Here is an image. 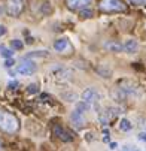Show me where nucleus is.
Listing matches in <instances>:
<instances>
[{
    "label": "nucleus",
    "mask_w": 146,
    "mask_h": 151,
    "mask_svg": "<svg viewBox=\"0 0 146 151\" xmlns=\"http://www.w3.org/2000/svg\"><path fill=\"white\" fill-rule=\"evenodd\" d=\"M52 130H54V135H55L58 139L64 141V142H70V141L73 139V138L70 136V133H69V132H66L64 129H63L61 126H58V124H55V126H54Z\"/></svg>",
    "instance_id": "12"
},
{
    "label": "nucleus",
    "mask_w": 146,
    "mask_h": 151,
    "mask_svg": "<svg viewBox=\"0 0 146 151\" xmlns=\"http://www.w3.org/2000/svg\"><path fill=\"white\" fill-rule=\"evenodd\" d=\"M9 70V75L11 76H15V75H23V76H30L33 73L37 72V64L30 60V58H23V61H21L19 64H16L15 69H8Z\"/></svg>",
    "instance_id": "2"
},
{
    "label": "nucleus",
    "mask_w": 146,
    "mask_h": 151,
    "mask_svg": "<svg viewBox=\"0 0 146 151\" xmlns=\"http://www.w3.org/2000/svg\"><path fill=\"white\" fill-rule=\"evenodd\" d=\"M118 127H119L121 132H130V130H133V123L128 118H121Z\"/></svg>",
    "instance_id": "14"
},
{
    "label": "nucleus",
    "mask_w": 146,
    "mask_h": 151,
    "mask_svg": "<svg viewBox=\"0 0 146 151\" xmlns=\"http://www.w3.org/2000/svg\"><path fill=\"white\" fill-rule=\"evenodd\" d=\"M103 48L109 51V52H113V54H119V52H124V44L118 40H106L103 44Z\"/></svg>",
    "instance_id": "11"
},
{
    "label": "nucleus",
    "mask_w": 146,
    "mask_h": 151,
    "mask_svg": "<svg viewBox=\"0 0 146 151\" xmlns=\"http://www.w3.org/2000/svg\"><path fill=\"white\" fill-rule=\"evenodd\" d=\"M109 141H110V138H109V135H104V136H103V142H106V144H108Z\"/></svg>",
    "instance_id": "26"
},
{
    "label": "nucleus",
    "mask_w": 146,
    "mask_h": 151,
    "mask_svg": "<svg viewBox=\"0 0 146 151\" xmlns=\"http://www.w3.org/2000/svg\"><path fill=\"white\" fill-rule=\"evenodd\" d=\"M109 147H110L112 150H115V148L118 147V144H116V142H110V144H109Z\"/></svg>",
    "instance_id": "27"
},
{
    "label": "nucleus",
    "mask_w": 146,
    "mask_h": 151,
    "mask_svg": "<svg viewBox=\"0 0 146 151\" xmlns=\"http://www.w3.org/2000/svg\"><path fill=\"white\" fill-rule=\"evenodd\" d=\"M98 8L103 12H121L125 11V3L122 0H101Z\"/></svg>",
    "instance_id": "4"
},
{
    "label": "nucleus",
    "mask_w": 146,
    "mask_h": 151,
    "mask_svg": "<svg viewBox=\"0 0 146 151\" xmlns=\"http://www.w3.org/2000/svg\"><path fill=\"white\" fill-rule=\"evenodd\" d=\"M79 15H80L82 18H90V17L93 15V11H90V8H87V9H82Z\"/></svg>",
    "instance_id": "18"
},
{
    "label": "nucleus",
    "mask_w": 146,
    "mask_h": 151,
    "mask_svg": "<svg viewBox=\"0 0 146 151\" xmlns=\"http://www.w3.org/2000/svg\"><path fill=\"white\" fill-rule=\"evenodd\" d=\"M51 73L55 76L57 81H69L73 75L72 69L69 68H64V66H61V64H55V66L51 68Z\"/></svg>",
    "instance_id": "7"
},
{
    "label": "nucleus",
    "mask_w": 146,
    "mask_h": 151,
    "mask_svg": "<svg viewBox=\"0 0 146 151\" xmlns=\"http://www.w3.org/2000/svg\"><path fill=\"white\" fill-rule=\"evenodd\" d=\"M121 151H140V150H137L136 147H124Z\"/></svg>",
    "instance_id": "24"
},
{
    "label": "nucleus",
    "mask_w": 146,
    "mask_h": 151,
    "mask_svg": "<svg viewBox=\"0 0 146 151\" xmlns=\"http://www.w3.org/2000/svg\"><path fill=\"white\" fill-rule=\"evenodd\" d=\"M24 5H26L24 0H6V3H5V6H6V14H8L9 17L16 18V17H19L21 14H23Z\"/></svg>",
    "instance_id": "6"
},
{
    "label": "nucleus",
    "mask_w": 146,
    "mask_h": 151,
    "mask_svg": "<svg viewBox=\"0 0 146 151\" xmlns=\"http://www.w3.org/2000/svg\"><path fill=\"white\" fill-rule=\"evenodd\" d=\"M0 55H2L3 58H12L14 57V50L8 48L5 45H0Z\"/></svg>",
    "instance_id": "15"
},
{
    "label": "nucleus",
    "mask_w": 146,
    "mask_h": 151,
    "mask_svg": "<svg viewBox=\"0 0 146 151\" xmlns=\"http://www.w3.org/2000/svg\"><path fill=\"white\" fill-rule=\"evenodd\" d=\"M137 139L142 141V142H146V130H145V132H140V133L137 135Z\"/></svg>",
    "instance_id": "22"
},
{
    "label": "nucleus",
    "mask_w": 146,
    "mask_h": 151,
    "mask_svg": "<svg viewBox=\"0 0 146 151\" xmlns=\"http://www.w3.org/2000/svg\"><path fill=\"white\" fill-rule=\"evenodd\" d=\"M27 91H28V93H37V91H39V85H37V84H30Z\"/></svg>",
    "instance_id": "19"
},
{
    "label": "nucleus",
    "mask_w": 146,
    "mask_h": 151,
    "mask_svg": "<svg viewBox=\"0 0 146 151\" xmlns=\"http://www.w3.org/2000/svg\"><path fill=\"white\" fill-rule=\"evenodd\" d=\"M11 47H12L14 51H19V50H23L24 44H23L19 39H14V40H11Z\"/></svg>",
    "instance_id": "16"
},
{
    "label": "nucleus",
    "mask_w": 146,
    "mask_h": 151,
    "mask_svg": "<svg viewBox=\"0 0 146 151\" xmlns=\"http://www.w3.org/2000/svg\"><path fill=\"white\" fill-rule=\"evenodd\" d=\"M0 150H2V142H0Z\"/></svg>",
    "instance_id": "28"
},
{
    "label": "nucleus",
    "mask_w": 146,
    "mask_h": 151,
    "mask_svg": "<svg viewBox=\"0 0 146 151\" xmlns=\"http://www.w3.org/2000/svg\"><path fill=\"white\" fill-rule=\"evenodd\" d=\"M91 2L93 0H66V5L72 11H82V9L90 8Z\"/></svg>",
    "instance_id": "10"
},
{
    "label": "nucleus",
    "mask_w": 146,
    "mask_h": 151,
    "mask_svg": "<svg viewBox=\"0 0 146 151\" xmlns=\"http://www.w3.org/2000/svg\"><path fill=\"white\" fill-rule=\"evenodd\" d=\"M98 97H100L98 91L95 88H93V87L91 88H87L85 91L82 93V100L90 103V105H98Z\"/></svg>",
    "instance_id": "9"
},
{
    "label": "nucleus",
    "mask_w": 146,
    "mask_h": 151,
    "mask_svg": "<svg viewBox=\"0 0 146 151\" xmlns=\"http://www.w3.org/2000/svg\"><path fill=\"white\" fill-rule=\"evenodd\" d=\"M130 3L137 5V6H146V0H130Z\"/></svg>",
    "instance_id": "21"
},
{
    "label": "nucleus",
    "mask_w": 146,
    "mask_h": 151,
    "mask_svg": "<svg viewBox=\"0 0 146 151\" xmlns=\"http://www.w3.org/2000/svg\"><path fill=\"white\" fill-rule=\"evenodd\" d=\"M14 64H15L14 58H6V61H5V68H6V69H11Z\"/></svg>",
    "instance_id": "20"
},
{
    "label": "nucleus",
    "mask_w": 146,
    "mask_h": 151,
    "mask_svg": "<svg viewBox=\"0 0 146 151\" xmlns=\"http://www.w3.org/2000/svg\"><path fill=\"white\" fill-rule=\"evenodd\" d=\"M19 127V121L18 118L6 111H0V129L8 133H15Z\"/></svg>",
    "instance_id": "3"
},
{
    "label": "nucleus",
    "mask_w": 146,
    "mask_h": 151,
    "mask_svg": "<svg viewBox=\"0 0 146 151\" xmlns=\"http://www.w3.org/2000/svg\"><path fill=\"white\" fill-rule=\"evenodd\" d=\"M90 108H91V105L83 102V100L76 102L75 109L70 114V121H72L75 129H82L83 126H85V112L90 109Z\"/></svg>",
    "instance_id": "1"
},
{
    "label": "nucleus",
    "mask_w": 146,
    "mask_h": 151,
    "mask_svg": "<svg viewBox=\"0 0 146 151\" xmlns=\"http://www.w3.org/2000/svg\"><path fill=\"white\" fill-rule=\"evenodd\" d=\"M121 112V108L118 106H109V108H104V109H98V121L101 124H108L112 118L118 117Z\"/></svg>",
    "instance_id": "5"
},
{
    "label": "nucleus",
    "mask_w": 146,
    "mask_h": 151,
    "mask_svg": "<svg viewBox=\"0 0 146 151\" xmlns=\"http://www.w3.org/2000/svg\"><path fill=\"white\" fill-rule=\"evenodd\" d=\"M61 97L64 99L66 102H78V96L75 93H63Z\"/></svg>",
    "instance_id": "17"
},
{
    "label": "nucleus",
    "mask_w": 146,
    "mask_h": 151,
    "mask_svg": "<svg viewBox=\"0 0 146 151\" xmlns=\"http://www.w3.org/2000/svg\"><path fill=\"white\" fill-rule=\"evenodd\" d=\"M6 32H8V29H6L5 26H2V24H0V37H2V36H5V35H6Z\"/></svg>",
    "instance_id": "23"
},
{
    "label": "nucleus",
    "mask_w": 146,
    "mask_h": 151,
    "mask_svg": "<svg viewBox=\"0 0 146 151\" xmlns=\"http://www.w3.org/2000/svg\"><path fill=\"white\" fill-rule=\"evenodd\" d=\"M8 87H9L11 90H14L15 87H18V82H16V81H14V82L11 81V82H9V85H8Z\"/></svg>",
    "instance_id": "25"
},
{
    "label": "nucleus",
    "mask_w": 146,
    "mask_h": 151,
    "mask_svg": "<svg viewBox=\"0 0 146 151\" xmlns=\"http://www.w3.org/2000/svg\"><path fill=\"white\" fill-rule=\"evenodd\" d=\"M137 51H139V42L136 39H127L124 42V52L134 54Z\"/></svg>",
    "instance_id": "13"
},
{
    "label": "nucleus",
    "mask_w": 146,
    "mask_h": 151,
    "mask_svg": "<svg viewBox=\"0 0 146 151\" xmlns=\"http://www.w3.org/2000/svg\"><path fill=\"white\" fill-rule=\"evenodd\" d=\"M54 50L58 52V54H63V55H67L73 51V47L70 44V40L67 37H60L54 42Z\"/></svg>",
    "instance_id": "8"
}]
</instances>
